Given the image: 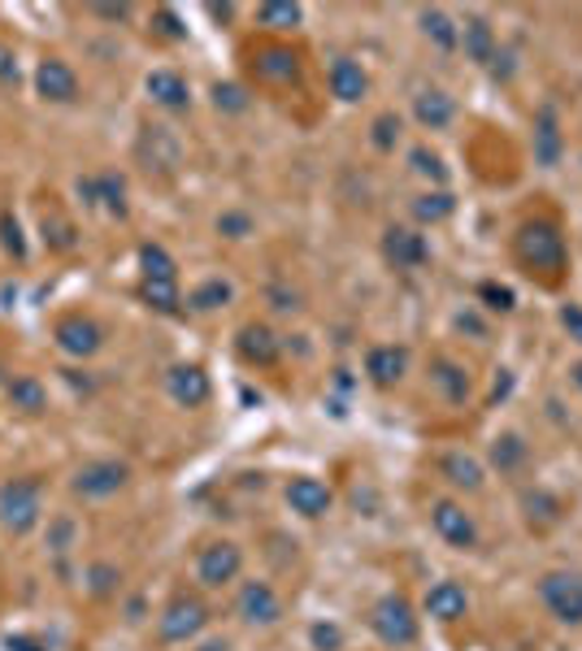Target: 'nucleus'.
<instances>
[{"mask_svg":"<svg viewBox=\"0 0 582 651\" xmlns=\"http://www.w3.org/2000/svg\"><path fill=\"white\" fill-rule=\"evenodd\" d=\"M256 22L265 26V31H296L300 22H305V9L296 4V0H270V4H256Z\"/></svg>","mask_w":582,"mask_h":651,"instance_id":"72a5a7b5","label":"nucleus"},{"mask_svg":"<svg viewBox=\"0 0 582 651\" xmlns=\"http://www.w3.org/2000/svg\"><path fill=\"white\" fill-rule=\"evenodd\" d=\"M39 517H44V482L35 473L9 478L0 487V526H4V535L22 539V535H31L39 526Z\"/></svg>","mask_w":582,"mask_h":651,"instance_id":"f03ea898","label":"nucleus"},{"mask_svg":"<svg viewBox=\"0 0 582 651\" xmlns=\"http://www.w3.org/2000/svg\"><path fill=\"white\" fill-rule=\"evenodd\" d=\"M426 374H431V387L440 391V400H444V404L466 409L469 396H473V378H469V369L461 365V361H453V356L435 352V356H431V365H426Z\"/></svg>","mask_w":582,"mask_h":651,"instance_id":"2eb2a0df","label":"nucleus"},{"mask_svg":"<svg viewBox=\"0 0 582 651\" xmlns=\"http://www.w3.org/2000/svg\"><path fill=\"white\" fill-rule=\"evenodd\" d=\"M201 651H227V639H214V643H205Z\"/></svg>","mask_w":582,"mask_h":651,"instance_id":"bf43d9fd","label":"nucleus"},{"mask_svg":"<svg viewBox=\"0 0 582 651\" xmlns=\"http://www.w3.org/2000/svg\"><path fill=\"white\" fill-rule=\"evenodd\" d=\"M457 330H461V334H473V339H487V322H482L473 309H461V313H457Z\"/></svg>","mask_w":582,"mask_h":651,"instance_id":"8fccbe9b","label":"nucleus"},{"mask_svg":"<svg viewBox=\"0 0 582 651\" xmlns=\"http://www.w3.org/2000/svg\"><path fill=\"white\" fill-rule=\"evenodd\" d=\"M270 300H274L278 313H296V309H300V296L287 292V287H270Z\"/></svg>","mask_w":582,"mask_h":651,"instance_id":"3c124183","label":"nucleus"},{"mask_svg":"<svg viewBox=\"0 0 582 651\" xmlns=\"http://www.w3.org/2000/svg\"><path fill=\"white\" fill-rule=\"evenodd\" d=\"M4 396H9L13 409H22V413H31V418H39V413L48 409V391H44V382L31 378V374H13V378L4 382Z\"/></svg>","mask_w":582,"mask_h":651,"instance_id":"c85d7f7f","label":"nucleus"},{"mask_svg":"<svg viewBox=\"0 0 582 651\" xmlns=\"http://www.w3.org/2000/svg\"><path fill=\"white\" fill-rule=\"evenodd\" d=\"M404 374H409V347H400V343H374V347L365 352V378H369L378 391L400 387Z\"/></svg>","mask_w":582,"mask_h":651,"instance_id":"dca6fc26","label":"nucleus"},{"mask_svg":"<svg viewBox=\"0 0 582 651\" xmlns=\"http://www.w3.org/2000/svg\"><path fill=\"white\" fill-rule=\"evenodd\" d=\"M214 105H218V113H243L252 105V96L243 83H214Z\"/></svg>","mask_w":582,"mask_h":651,"instance_id":"37998d69","label":"nucleus"},{"mask_svg":"<svg viewBox=\"0 0 582 651\" xmlns=\"http://www.w3.org/2000/svg\"><path fill=\"white\" fill-rule=\"evenodd\" d=\"M126 482H130V465L126 460H88V465L75 469L70 491L79 500H110Z\"/></svg>","mask_w":582,"mask_h":651,"instance_id":"9d476101","label":"nucleus"},{"mask_svg":"<svg viewBox=\"0 0 582 651\" xmlns=\"http://www.w3.org/2000/svg\"><path fill=\"white\" fill-rule=\"evenodd\" d=\"M231 300H235V287L227 283V278H205L201 287L187 292L183 305H187L192 313H218V309H227Z\"/></svg>","mask_w":582,"mask_h":651,"instance_id":"473e14b6","label":"nucleus"},{"mask_svg":"<svg viewBox=\"0 0 582 651\" xmlns=\"http://www.w3.org/2000/svg\"><path fill=\"white\" fill-rule=\"evenodd\" d=\"M369 630L383 648H413L422 635V621H418V608L409 604V595L391 591L369 608Z\"/></svg>","mask_w":582,"mask_h":651,"instance_id":"7ed1b4c3","label":"nucleus"},{"mask_svg":"<svg viewBox=\"0 0 582 651\" xmlns=\"http://www.w3.org/2000/svg\"><path fill=\"white\" fill-rule=\"evenodd\" d=\"M400 135H404V117H400V113H378V117L369 122V144H374V152H396Z\"/></svg>","mask_w":582,"mask_h":651,"instance_id":"58836bf2","label":"nucleus"},{"mask_svg":"<svg viewBox=\"0 0 582 651\" xmlns=\"http://www.w3.org/2000/svg\"><path fill=\"white\" fill-rule=\"evenodd\" d=\"M139 283H179V265L161 243H139Z\"/></svg>","mask_w":582,"mask_h":651,"instance_id":"2f4dec72","label":"nucleus"},{"mask_svg":"<svg viewBox=\"0 0 582 651\" xmlns=\"http://www.w3.org/2000/svg\"><path fill=\"white\" fill-rule=\"evenodd\" d=\"M422 608H426V617L453 626V621H461V617L469 613V591L457 582V578H444V582H435V586L426 591Z\"/></svg>","mask_w":582,"mask_h":651,"instance_id":"412c9836","label":"nucleus"},{"mask_svg":"<svg viewBox=\"0 0 582 651\" xmlns=\"http://www.w3.org/2000/svg\"><path fill=\"white\" fill-rule=\"evenodd\" d=\"M152 31H157L161 39H170V44H183V39H187V22H183L170 4H161V9L152 13Z\"/></svg>","mask_w":582,"mask_h":651,"instance_id":"79ce46f5","label":"nucleus"},{"mask_svg":"<svg viewBox=\"0 0 582 651\" xmlns=\"http://www.w3.org/2000/svg\"><path fill=\"white\" fill-rule=\"evenodd\" d=\"M239 573H243V551H239V542L218 539V542H205V547L196 551V582H201V586L222 591V586L239 582Z\"/></svg>","mask_w":582,"mask_h":651,"instance_id":"6e6552de","label":"nucleus"},{"mask_svg":"<svg viewBox=\"0 0 582 651\" xmlns=\"http://www.w3.org/2000/svg\"><path fill=\"white\" fill-rule=\"evenodd\" d=\"M509 387H513V378H509V369H500V378H495V400H500Z\"/></svg>","mask_w":582,"mask_h":651,"instance_id":"4d7b16f0","label":"nucleus"},{"mask_svg":"<svg viewBox=\"0 0 582 651\" xmlns=\"http://www.w3.org/2000/svg\"><path fill=\"white\" fill-rule=\"evenodd\" d=\"M92 13L105 18V22H126L130 18V4H92Z\"/></svg>","mask_w":582,"mask_h":651,"instance_id":"864d4df0","label":"nucleus"},{"mask_svg":"<svg viewBox=\"0 0 582 651\" xmlns=\"http://www.w3.org/2000/svg\"><path fill=\"white\" fill-rule=\"evenodd\" d=\"M440 473H444V482H453L457 491H482V482H487V465L478 460V456H469V452H448V456H440Z\"/></svg>","mask_w":582,"mask_h":651,"instance_id":"bb28decb","label":"nucleus"},{"mask_svg":"<svg viewBox=\"0 0 582 651\" xmlns=\"http://www.w3.org/2000/svg\"><path fill=\"white\" fill-rule=\"evenodd\" d=\"M413 221L418 226H440V221H448V217L457 214V196L448 192V187H431V192H422V196H413Z\"/></svg>","mask_w":582,"mask_h":651,"instance_id":"c756f323","label":"nucleus"},{"mask_svg":"<svg viewBox=\"0 0 582 651\" xmlns=\"http://www.w3.org/2000/svg\"><path fill=\"white\" fill-rule=\"evenodd\" d=\"M431 526H435V535L448 542V547H457V551H473L478 547V522H473V513H466V504H457V500H435L431 504Z\"/></svg>","mask_w":582,"mask_h":651,"instance_id":"9b49d317","label":"nucleus"},{"mask_svg":"<svg viewBox=\"0 0 582 651\" xmlns=\"http://www.w3.org/2000/svg\"><path fill=\"white\" fill-rule=\"evenodd\" d=\"M205 626H209V604L201 595H192V591L170 595V604L157 613V639L170 643V648L174 643H192Z\"/></svg>","mask_w":582,"mask_h":651,"instance_id":"20e7f679","label":"nucleus"},{"mask_svg":"<svg viewBox=\"0 0 582 651\" xmlns=\"http://www.w3.org/2000/svg\"><path fill=\"white\" fill-rule=\"evenodd\" d=\"M88 586H92V595H96V599H110V595H117V586H122V573H117L114 564H105V560H101V564H92V569H88Z\"/></svg>","mask_w":582,"mask_h":651,"instance_id":"c03bdc74","label":"nucleus"},{"mask_svg":"<svg viewBox=\"0 0 582 651\" xmlns=\"http://www.w3.org/2000/svg\"><path fill=\"white\" fill-rule=\"evenodd\" d=\"M218 235H227V239H248L252 235V214H243V209H227V214H218Z\"/></svg>","mask_w":582,"mask_h":651,"instance_id":"49530a36","label":"nucleus"},{"mask_svg":"<svg viewBox=\"0 0 582 651\" xmlns=\"http://www.w3.org/2000/svg\"><path fill=\"white\" fill-rule=\"evenodd\" d=\"M283 495H287V509H292V513H300V517H309V522L327 517V513H331V504H335V491H331L322 478H309V473L292 478Z\"/></svg>","mask_w":582,"mask_h":651,"instance_id":"a211bd4d","label":"nucleus"},{"mask_svg":"<svg viewBox=\"0 0 582 651\" xmlns=\"http://www.w3.org/2000/svg\"><path fill=\"white\" fill-rule=\"evenodd\" d=\"M570 382H574V387L582 391V361H574V365H570Z\"/></svg>","mask_w":582,"mask_h":651,"instance_id":"13d9d810","label":"nucleus"},{"mask_svg":"<svg viewBox=\"0 0 582 651\" xmlns=\"http://www.w3.org/2000/svg\"><path fill=\"white\" fill-rule=\"evenodd\" d=\"M248 70L261 79V83H270V88H292V83H300V53L292 48V44H278V39H265V44H256L252 53H248Z\"/></svg>","mask_w":582,"mask_h":651,"instance_id":"423d86ee","label":"nucleus"},{"mask_svg":"<svg viewBox=\"0 0 582 651\" xmlns=\"http://www.w3.org/2000/svg\"><path fill=\"white\" fill-rule=\"evenodd\" d=\"M413 117H418L422 130H448L453 117H457V101L444 88H422L413 96Z\"/></svg>","mask_w":582,"mask_h":651,"instance_id":"b1692460","label":"nucleus"},{"mask_svg":"<svg viewBox=\"0 0 582 651\" xmlns=\"http://www.w3.org/2000/svg\"><path fill=\"white\" fill-rule=\"evenodd\" d=\"M309 643H313V651H344V630L335 621H313Z\"/></svg>","mask_w":582,"mask_h":651,"instance_id":"a18cd8bd","label":"nucleus"},{"mask_svg":"<svg viewBox=\"0 0 582 651\" xmlns=\"http://www.w3.org/2000/svg\"><path fill=\"white\" fill-rule=\"evenodd\" d=\"M409 170H413L418 179L435 183V187H444V183H448V165H444V157H440V152H431L426 144L409 148Z\"/></svg>","mask_w":582,"mask_h":651,"instance_id":"4c0bfd02","label":"nucleus"},{"mask_svg":"<svg viewBox=\"0 0 582 651\" xmlns=\"http://www.w3.org/2000/svg\"><path fill=\"white\" fill-rule=\"evenodd\" d=\"M166 391H170V400H174L179 409H201V404H209L214 382H209L205 365H174V369L166 374Z\"/></svg>","mask_w":582,"mask_h":651,"instance_id":"f3484780","label":"nucleus"},{"mask_svg":"<svg viewBox=\"0 0 582 651\" xmlns=\"http://www.w3.org/2000/svg\"><path fill=\"white\" fill-rule=\"evenodd\" d=\"M35 92H39L44 101H53V105H70V101L79 96V75L70 70V61L44 57V61L35 66Z\"/></svg>","mask_w":582,"mask_h":651,"instance_id":"6ab92c4d","label":"nucleus"},{"mask_svg":"<svg viewBox=\"0 0 582 651\" xmlns=\"http://www.w3.org/2000/svg\"><path fill=\"white\" fill-rule=\"evenodd\" d=\"M4 648L9 651H44V643H35V639H26V635H9Z\"/></svg>","mask_w":582,"mask_h":651,"instance_id":"6e6d98bb","label":"nucleus"},{"mask_svg":"<svg viewBox=\"0 0 582 651\" xmlns=\"http://www.w3.org/2000/svg\"><path fill=\"white\" fill-rule=\"evenodd\" d=\"M75 187H79V196H83V205H88V209H96V174H88V179H79Z\"/></svg>","mask_w":582,"mask_h":651,"instance_id":"5fc2aeb1","label":"nucleus"},{"mask_svg":"<svg viewBox=\"0 0 582 651\" xmlns=\"http://www.w3.org/2000/svg\"><path fill=\"white\" fill-rule=\"evenodd\" d=\"M526 456H530V447L522 443V434L504 431L491 438V447H487V460H491V469H500V473H517L522 465H526Z\"/></svg>","mask_w":582,"mask_h":651,"instance_id":"7c9ffc66","label":"nucleus"},{"mask_svg":"<svg viewBox=\"0 0 582 651\" xmlns=\"http://www.w3.org/2000/svg\"><path fill=\"white\" fill-rule=\"evenodd\" d=\"M478 305H482L487 313H513V309H517V296H513V287L487 278V283H478Z\"/></svg>","mask_w":582,"mask_h":651,"instance_id":"ea45409f","label":"nucleus"},{"mask_svg":"<svg viewBox=\"0 0 582 651\" xmlns=\"http://www.w3.org/2000/svg\"><path fill=\"white\" fill-rule=\"evenodd\" d=\"M327 83H331V96L344 101V105H356V101L369 92V75H365L361 61H352V57H335V61H331Z\"/></svg>","mask_w":582,"mask_h":651,"instance_id":"393cba45","label":"nucleus"},{"mask_svg":"<svg viewBox=\"0 0 582 651\" xmlns=\"http://www.w3.org/2000/svg\"><path fill=\"white\" fill-rule=\"evenodd\" d=\"M70 539H75V522H70V517L53 522V530H48V547H53V551H70Z\"/></svg>","mask_w":582,"mask_h":651,"instance_id":"de8ad7c7","label":"nucleus"},{"mask_svg":"<svg viewBox=\"0 0 582 651\" xmlns=\"http://www.w3.org/2000/svg\"><path fill=\"white\" fill-rule=\"evenodd\" d=\"M0 248H4L13 261H22V256H26V235H22V221L9 214V209L0 214Z\"/></svg>","mask_w":582,"mask_h":651,"instance_id":"a19ab883","label":"nucleus"},{"mask_svg":"<svg viewBox=\"0 0 582 651\" xmlns=\"http://www.w3.org/2000/svg\"><path fill=\"white\" fill-rule=\"evenodd\" d=\"M557 318H561V326H566V334H570L574 343H582V305H574V300H570V305H561V313H557Z\"/></svg>","mask_w":582,"mask_h":651,"instance_id":"09e8293b","label":"nucleus"},{"mask_svg":"<svg viewBox=\"0 0 582 651\" xmlns=\"http://www.w3.org/2000/svg\"><path fill=\"white\" fill-rule=\"evenodd\" d=\"M144 88H148L152 105L170 108V113H187L192 108V88H187V79L179 70H152L144 79Z\"/></svg>","mask_w":582,"mask_h":651,"instance_id":"5701e85b","label":"nucleus"},{"mask_svg":"<svg viewBox=\"0 0 582 651\" xmlns=\"http://www.w3.org/2000/svg\"><path fill=\"white\" fill-rule=\"evenodd\" d=\"M135 157H139V165H144L148 174H157V179H170V174L183 165V144H179V135H174L170 126L152 122V126H144V130H139Z\"/></svg>","mask_w":582,"mask_h":651,"instance_id":"0eeeda50","label":"nucleus"},{"mask_svg":"<svg viewBox=\"0 0 582 651\" xmlns=\"http://www.w3.org/2000/svg\"><path fill=\"white\" fill-rule=\"evenodd\" d=\"M235 356L243 365H252V369H270L283 356V339L265 322H243L235 330Z\"/></svg>","mask_w":582,"mask_h":651,"instance_id":"4468645a","label":"nucleus"},{"mask_svg":"<svg viewBox=\"0 0 582 651\" xmlns=\"http://www.w3.org/2000/svg\"><path fill=\"white\" fill-rule=\"evenodd\" d=\"M139 296L148 309L166 313V318H179L183 313V296H179V283H139Z\"/></svg>","mask_w":582,"mask_h":651,"instance_id":"f704fd0d","label":"nucleus"},{"mask_svg":"<svg viewBox=\"0 0 582 651\" xmlns=\"http://www.w3.org/2000/svg\"><path fill=\"white\" fill-rule=\"evenodd\" d=\"M96 205L114 217L130 214V209H126V179H122V174H114V170L96 174Z\"/></svg>","mask_w":582,"mask_h":651,"instance_id":"c9c22d12","label":"nucleus"},{"mask_svg":"<svg viewBox=\"0 0 582 651\" xmlns=\"http://www.w3.org/2000/svg\"><path fill=\"white\" fill-rule=\"evenodd\" d=\"M235 613L243 626H278L283 621V599L270 582H243L239 595H235Z\"/></svg>","mask_w":582,"mask_h":651,"instance_id":"ddd939ff","label":"nucleus"},{"mask_svg":"<svg viewBox=\"0 0 582 651\" xmlns=\"http://www.w3.org/2000/svg\"><path fill=\"white\" fill-rule=\"evenodd\" d=\"M461 53L473 66H491L495 53H500V39H495V26L482 18V13H469L461 22Z\"/></svg>","mask_w":582,"mask_h":651,"instance_id":"4be33fe9","label":"nucleus"},{"mask_svg":"<svg viewBox=\"0 0 582 651\" xmlns=\"http://www.w3.org/2000/svg\"><path fill=\"white\" fill-rule=\"evenodd\" d=\"M53 339H57V347H61L66 356H75V361H88V356H96V352L105 347V330H101V322H92V318H83V313H66V318H57Z\"/></svg>","mask_w":582,"mask_h":651,"instance_id":"f8f14e48","label":"nucleus"},{"mask_svg":"<svg viewBox=\"0 0 582 651\" xmlns=\"http://www.w3.org/2000/svg\"><path fill=\"white\" fill-rule=\"evenodd\" d=\"M0 83H18V53L0 44Z\"/></svg>","mask_w":582,"mask_h":651,"instance_id":"603ef678","label":"nucleus"},{"mask_svg":"<svg viewBox=\"0 0 582 651\" xmlns=\"http://www.w3.org/2000/svg\"><path fill=\"white\" fill-rule=\"evenodd\" d=\"M383 261L400 274H413L431 265V239L418 226H387L383 230Z\"/></svg>","mask_w":582,"mask_h":651,"instance_id":"1a4fd4ad","label":"nucleus"},{"mask_svg":"<svg viewBox=\"0 0 582 651\" xmlns=\"http://www.w3.org/2000/svg\"><path fill=\"white\" fill-rule=\"evenodd\" d=\"M522 517H526V526L530 530H552V526H561V517H566V509H561V500L552 495V491H544V487H526L522 491Z\"/></svg>","mask_w":582,"mask_h":651,"instance_id":"a878e982","label":"nucleus"},{"mask_svg":"<svg viewBox=\"0 0 582 651\" xmlns=\"http://www.w3.org/2000/svg\"><path fill=\"white\" fill-rule=\"evenodd\" d=\"M44 243H48L53 252H61V256L75 252V248H79V230H75V221H70L66 214H57V209L44 214Z\"/></svg>","mask_w":582,"mask_h":651,"instance_id":"e433bc0d","label":"nucleus"},{"mask_svg":"<svg viewBox=\"0 0 582 651\" xmlns=\"http://www.w3.org/2000/svg\"><path fill=\"white\" fill-rule=\"evenodd\" d=\"M561 152H566L561 117H557V105H552V101H544V105L535 108V165L557 170V165H561Z\"/></svg>","mask_w":582,"mask_h":651,"instance_id":"aec40b11","label":"nucleus"},{"mask_svg":"<svg viewBox=\"0 0 582 651\" xmlns=\"http://www.w3.org/2000/svg\"><path fill=\"white\" fill-rule=\"evenodd\" d=\"M513 261H517L530 278L557 287V283L566 278V270H570L566 230H561L552 217H526V221L513 230Z\"/></svg>","mask_w":582,"mask_h":651,"instance_id":"f257e3e1","label":"nucleus"},{"mask_svg":"<svg viewBox=\"0 0 582 651\" xmlns=\"http://www.w3.org/2000/svg\"><path fill=\"white\" fill-rule=\"evenodd\" d=\"M539 599H544V608L561 626H570V630L582 626V573H574V569H548L539 578Z\"/></svg>","mask_w":582,"mask_h":651,"instance_id":"39448f33","label":"nucleus"},{"mask_svg":"<svg viewBox=\"0 0 582 651\" xmlns=\"http://www.w3.org/2000/svg\"><path fill=\"white\" fill-rule=\"evenodd\" d=\"M418 22H422V35H426L440 53H457V48H461V22H453L444 9H422Z\"/></svg>","mask_w":582,"mask_h":651,"instance_id":"cd10ccee","label":"nucleus"}]
</instances>
